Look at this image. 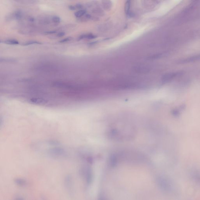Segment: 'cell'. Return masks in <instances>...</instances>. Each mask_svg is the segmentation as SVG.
Listing matches in <instances>:
<instances>
[{"label":"cell","mask_w":200,"mask_h":200,"mask_svg":"<svg viewBox=\"0 0 200 200\" xmlns=\"http://www.w3.org/2000/svg\"><path fill=\"white\" fill-rule=\"evenodd\" d=\"M65 35V33L64 32H61L60 33L58 34L57 35V36L58 37H63Z\"/></svg>","instance_id":"5bb4252c"},{"label":"cell","mask_w":200,"mask_h":200,"mask_svg":"<svg viewBox=\"0 0 200 200\" xmlns=\"http://www.w3.org/2000/svg\"><path fill=\"white\" fill-rule=\"evenodd\" d=\"M98 200H108L106 197L103 195H99Z\"/></svg>","instance_id":"4fadbf2b"},{"label":"cell","mask_w":200,"mask_h":200,"mask_svg":"<svg viewBox=\"0 0 200 200\" xmlns=\"http://www.w3.org/2000/svg\"><path fill=\"white\" fill-rule=\"evenodd\" d=\"M180 74H181V73L178 72L167 73L163 77L162 81L164 83L169 82V81H171L173 79H174V78L177 76V75H180Z\"/></svg>","instance_id":"7a4b0ae2"},{"label":"cell","mask_w":200,"mask_h":200,"mask_svg":"<svg viewBox=\"0 0 200 200\" xmlns=\"http://www.w3.org/2000/svg\"><path fill=\"white\" fill-rule=\"evenodd\" d=\"M41 44V43L39 42L36 41H29L23 43L22 45H24V46H27V45H36V44Z\"/></svg>","instance_id":"ba28073f"},{"label":"cell","mask_w":200,"mask_h":200,"mask_svg":"<svg viewBox=\"0 0 200 200\" xmlns=\"http://www.w3.org/2000/svg\"><path fill=\"white\" fill-rule=\"evenodd\" d=\"M157 184L163 190L167 191L169 189V184L168 180L165 177L158 176L156 178Z\"/></svg>","instance_id":"6da1fadb"},{"label":"cell","mask_w":200,"mask_h":200,"mask_svg":"<svg viewBox=\"0 0 200 200\" xmlns=\"http://www.w3.org/2000/svg\"><path fill=\"white\" fill-rule=\"evenodd\" d=\"M85 13L86 11L85 10H81L76 11L74 13V15H75V17H76L77 18H80V17L83 16Z\"/></svg>","instance_id":"8992f818"},{"label":"cell","mask_w":200,"mask_h":200,"mask_svg":"<svg viewBox=\"0 0 200 200\" xmlns=\"http://www.w3.org/2000/svg\"><path fill=\"white\" fill-rule=\"evenodd\" d=\"M165 53H159V54H156L154 56H152L151 58L152 59H158L160 58H162L165 55Z\"/></svg>","instance_id":"8fae6325"},{"label":"cell","mask_w":200,"mask_h":200,"mask_svg":"<svg viewBox=\"0 0 200 200\" xmlns=\"http://www.w3.org/2000/svg\"><path fill=\"white\" fill-rule=\"evenodd\" d=\"M84 175L86 182L88 184H90L92 181L93 175L92 169L89 167H87L85 170Z\"/></svg>","instance_id":"3957f363"},{"label":"cell","mask_w":200,"mask_h":200,"mask_svg":"<svg viewBox=\"0 0 200 200\" xmlns=\"http://www.w3.org/2000/svg\"><path fill=\"white\" fill-rule=\"evenodd\" d=\"M52 20L54 23H59L61 21V18L60 17H58V16H53L52 17Z\"/></svg>","instance_id":"30bf717a"},{"label":"cell","mask_w":200,"mask_h":200,"mask_svg":"<svg viewBox=\"0 0 200 200\" xmlns=\"http://www.w3.org/2000/svg\"><path fill=\"white\" fill-rule=\"evenodd\" d=\"M56 31H48V32H45L46 34H54L56 33Z\"/></svg>","instance_id":"9a60e30c"},{"label":"cell","mask_w":200,"mask_h":200,"mask_svg":"<svg viewBox=\"0 0 200 200\" xmlns=\"http://www.w3.org/2000/svg\"><path fill=\"white\" fill-rule=\"evenodd\" d=\"M95 36L92 34L84 35H82L80 37V39H84V38H87L88 39H94L95 38Z\"/></svg>","instance_id":"9c48e42d"},{"label":"cell","mask_w":200,"mask_h":200,"mask_svg":"<svg viewBox=\"0 0 200 200\" xmlns=\"http://www.w3.org/2000/svg\"><path fill=\"white\" fill-rule=\"evenodd\" d=\"M130 7H131V1H127L125 4V11L127 15L129 14L130 13Z\"/></svg>","instance_id":"52a82bcc"},{"label":"cell","mask_w":200,"mask_h":200,"mask_svg":"<svg viewBox=\"0 0 200 200\" xmlns=\"http://www.w3.org/2000/svg\"><path fill=\"white\" fill-rule=\"evenodd\" d=\"M200 60V54L194 56L190 57L187 58L184 60L179 61L178 63L183 64L189 63L190 62H194Z\"/></svg>","instance_id":"277c9868"},{"label":"cell","mask_w":200,"mask_h":200,"mask_svg":"<svg viewBox=\"0 0 200 200\" xmlns=\"http://www.w3.org/2000/svg\"><path fill=\"white\" fill-rule=\"evenodd\" d=\"M71 39L72 38H71V37H68V38H64V39L60 40V42L61 43L67 42L70 41Z\"/></svg>","instance_id":"7c38bea8"},{"label":"cell","mask_w":200,"mask_h":200,"mask_svg":"<svg viewBox=\"0 0 200 200\" xmlns=\"http://www.w3.org/2000/svg\"><path fill=\"white\" fill-rule=\"evenodd\" d=\"M3 43L8 45H17L19 44V42L16 39H10L4 41Z\"/></svg>","instance_id":"5b68a950"}]
</instances>
